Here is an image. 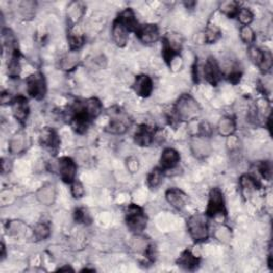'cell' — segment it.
I'll return each mask as SVG.
<instances>
[{"label":"cell","mask_w":273,"mask_h":273,"mask_svg":"<svg viewBox=\"0 0 273 273\" xmlns=\"http://www.w3.org/2000/svg\"><path fill=\"white\" fill-rule=\"evenodd\" d=\"M58 171L61 180L66 184H72L76 181L77 165L75 161L69 157H61L58 160Z\"/></svg>","instance_id":"cell-8"},{"label":"cell","mask_w":273,"mask_h":273,"mask_svg":"<svg viewBox=\"0 0 273 273\" xmlns=\"http://www.w3.org/2000/svg\"><path fill=\"white\" fill-rule=\"evenodd\" d=\"M80 63V56L77 51L67 52L65 55H63L60 60H59V66L62 70L65 72H72Z\"/></svg>","instance_id":"cell-21"},{"label":"cell","mask_w":273,"mask_h":273,"mask_svg":"<svg viewBox=\"0 0 273 273\" xmlns=\"http://www.w3.org/2000/svg\"><path fill=\"white\" fill-rule=\"evenodd\" d=\"M85 13H86V6L84 3H80V2L70 3L67 7V12H66L67 20L70 27L73 28L77 26L79 21L81 20V18L84 17Z\"/></svg>","instance_id":"cell-14"},{"label":"cell","mask_w":273,"mask_h":273,"mask_svg":"<svg viewBox=\"0 0 273 273\" xmlns=\"http://www.w3.org/2000/svg\"><path fill=\"white\" fill-rule=\"evenodd\" d=\"M240 38L245 44L252 45L256 39V35L250 26H242L240 28Z\"/></svg>","instance_id":"cell-36"},{"label":"cell","mask_w":273,"mask_h":273,"mask_svg":"<svg viewBox=\"0 0 273 273\" xmlns=\"http://www.w3.org/2000/svg\"><path fill=\"white\" fill-rule=\"evenodd\" d=\"M216 237L217 239L220 240L221 242H229L231 240V231L230 229L225 228V227H220L219 229H217L216 232Z\"/></svg>","instance_id":"cell-39"},{"label":"cell","mask_w":273,"mask_h":273,"mask_svg":"<svg viewBox=\"0 0 273 273\" xmlns=\"http://www.w3.org/2000/svg\"><path fill=\"white\" fill-rule=\"evenodd\" d=\"M136 33L139 40L146 45L156 43L160 38L159 29L156 25H154V23H146V25L140 26Z\"/></svg>","instance_id":"cell-10"},{"label":"cell","mask_w":273,"mask_h":273,"mask_svg":"<svg viewBox=\"0 0 273 273\" xmlns=\"http://www.w3.org/2000/svg\"><path fill=\"white\" fill-rule=\"evenodd\" d=\"M218 215H227V208L222 191L219 188H213L209 193L206 216L216 217Z\"/></svg>","instance_id":"cell-6"},{"label":"cell","mask_w":273,"mask_h":273,"mask_svg":"<svg viewBox=\"0 0 273 273\" xmlns=\"http://www.w3.org/2000/svg\"><path fill=\"white\" fill-rule=\"evenodd\" d=\"M173 109L179 121L184 122L196 121L202 113L198 103L189 94L182 95Z\"/></svg>","instance_id":"cell-1"},{"label":"cell","mask_w":273,"mask_h":273,"mask_svg":"<svg viewBox=\"0 0 273 273\" xmlns=\"http://www.w3.org/2000/svg\"><path fill=\"white\" fill-rule=\"evenodd\" d=\"M84 108L86 112L88 113V115L90 116L91 120H94V118H96L101 114L103 110V106L100 100L92 97L84 102Z\"/></svg>","instance_id":"cell-25"},{"label":"cell","mask_w":273,"mask_h":273,"mask_svg":"<svg viewBox=\"0 0 273 273\" xmlns=\"http://www.w3.org/2000/svg\"><path fill=\"white\" fill-rule=\"evenodd\" d=\"M57 197V189L54 184L43 185L37 192V198L44 206H52Z\"/></svg>","instance_id":"cell-16"},{"label":"cell","mask_w":273,"mask_h":273,"mask_svg":"<svg viewBox=\"0 0 273 273\" xmlns=\"http://www.w3.org/2000/svg\"><path fill=\"white\" fill-rule=\"evenodd\" d=\"M247 54H249V58L251 59V61L253 63H255L257 66H259L260 62H262V60H263L264 49H260V48H258V47H256L254 45H250V46H249Z\"/></svg>","instance_id":"cell-35"},{"label":"cell","mask_w":273,"mask_h":273,"mask_svg":"<svg viewBox=\"0 0 273 273\" xmlns=\"http://www.w3.org/2000/svg\"><path fill=\"white\" fill-rule=\"evenodd\" d=\"M154 89L153 80L148 75H139L134 82V90L141 97H148Z\"/></svg>","instance_id":"cell-18"},{"label":"cell","mask_w":273,"mask_h":273,"mask_svg":"<svg viewBox=\"0 0 273 273\" xmlns=\"http://www.w3.org/2000/svg\"><path fill=\"white\" fill-rule=\"evenodd\" d=\"M75 220L78 223H87L90 221V216L86 209L84 208H78L75 211Z\"/></svg>","instance_id":"cell-41"},{"label":"cell","mask_w":273,"mask_h":273,"mask_svg":"<svg viewBox=\"0 0 273 273\" xmlns=\"http://www.w3.org/2000/svg\"><path fill=\"white\" fill-rule=\"evenodd\" d=\"M259 172L260 174L263 175V177L265 180L267 181H270L271 180V176H272V167H271V163L266 161V162H263L262 165L259 167Z\"/></svg>","instance_id":"cell-42"},{"label":"cell","mask_w":273,"mask_h":273,"mask_svg":"<svg viewBox=\"0 0 273 273\" xmlns=\"http://www.w3.org/2000/svg\"><path fill=\"white\" fill-rule=\"evenodd\" d=\"M27 134L22 130H19L11 137L9 142V152L12 155H20L27 150Z\"/></svg>","instance_id":"cell-12"},{"label":"cell","mask_w":273,"mask_h":273,"mask_svg":"<svg viewBox=\"0 0 273 273\" xmlns=\"http://www.w3.org/2000/svg\"><path fill=\"white\" fill-rule=\"evenodd\" d=\"M273 65V57L270 51L268 49H264V56H263V60L259 64V68L263 70V72L267 73L269 70L272 68Z\"/></svg>","instance_id":"cell-37"},{"label":"cell","mask_w":273,"mask_h":273,"mask_svg":"<svg viewBox=\"0 0 273 273\" xmlns=\"http://www.w3.org/2000/svg\"><path fill=\"white\" fill-rule=\"evenodd\" d=\"M40 142L42 146L49 150L51 152H57L59 148V144H60V140H59L57 133L53 128L49 127H46L42 130L40 135Z\"/></svg>","instance_id":"cell-15"},{"label":"cell","mask_w":273,"mask_h":273,"mask_svg":"<svg viewBox=\"0 0 273 273\" xmlns=\"http://www.w3.org/2000/svg\"><path fill=\"white\" fill-rule=\"evenodd\" d=\"M125 216H126L125 217L126 224L130 231L139 234L145 230L147 224V218L143 209L140 206L130 204L126 209Z\"/></svg>","instance_id":"cell-4"},{"label":"cell","mask_w":273,"mask_h":273,"mask_svg":"<svg viewBox=\"0 0 273 273\" xmlns=\"http://www.w3.org/2000/svg\"><path fill=\"white\" fill-rule=\"evenodd\" d=\"M203 76L212 86H217L221 80L222 70L215 58L209 57L203 66Z\"/></svg>","instance_id":"cell-9"},{"label":"cell","mask_w":273,"mask_h":273,"mask_svg":"<svg viewBox=\"0 0 273 273\" xmlns=\"http://www.w3.org/2000/svg\"><path fill=\"white\" fill-rule=\"evenodd\" d=\"M241 76H242L241 72H239V70H237V69H234V70H232V72L229 75V80L232 82V84L236 85V84H238V82L240 81Z\"/></svg>","instance_id":"cell-44"},{"label":"cell","mask_w":273,"mask_h":273,"mask_svg":"<svg viewBox=\"0 0 273 273\" xmlns=\"http://www.w3.org/2000/svg\"><path fill=\"white\" fill-rule=\"evenodd\" d=\"M20 73V63H19V54L18 51H15L12 54L11 60L8 64V74L12 77L15 78Z\"/></svg>","instance_id":"cell-28"},{"label":"cell","mask_w":273,"mask_h":273,"mask_svg":"<svg viewBox=\"0 0 273 273\" xmlns=\"http://www.w3.org/2000/svg\"><path fill=\"white\" fill-rule=\"evenodd\" d=\"M240 186L242 189V192L245 195H250L255 190L259 188V183L250 175H243L240 179Z\"/></svg>","instance_id":"cell-26"},{"label":"cell","mask_w":273,"mask_h":273,"mask_svg":"<svg viewBox=\"0 0 273 273\" xmlns=\"http://www.w3.org/2000/svg\"><path fill=\"white\" fill-rule=\"evenodd\" d=\"M239 9H240V4L237 2H224L220 5V11L224 15H227L230 18L236 17Z\"/></svg>","instance_id":"cell-27"},{"label":"cell","mask_w":273,"mask_h":273,"mask_svg":"<svg viewBox=\"0 0 273 273\" xmlns=\"http://www.w3.org/2000/svg\"><path fill=\"white\" fill-rule=\"evenodd\" d=\"M165 198L168 203L177 210H182L188 202V196L177 188H171L165 192Z\"/></svg>","instance_id":"cell-20"},{"label":"cell","mask_w":273,"mask_h":273,"mask_svg":"<svg viewBox=\"0 0 273 273\" xmlns=\"http://www.w3.org/2000/svg\"><path fill=\"white\" fill-rule=\"evenodd\" d=\"M84 43H85L84 34H81L79 32H75V31H72L68 34V44L72 51H77L82 45H84Z\"/></svg>","instance_id":"cell-34"},{"label":"cell","mask_w":273,"mask_h":273,"mask_svg":"<svg viewBox=\"0 0 273 273\" xmlns=\"http://www.w3.org/2000/svg\"><path fill=\"white\" fill-rule=\"evenodd\" d=\"M221 38V31L215 25H208L203 34V40L207 44L216 43Z\"/></svg>","instance_id":"cell-30"},{"label":"cell","mask_w":273,"mask_h":273,"mask_svg":"<svg viewBox=\"0 0 273 273\" xmlns=\"http://www.w3.org/2000/svg\"><path fill=\"white\" fill-rule=\"evenodd\" d=\"M35 12V3L33 2H22L18 6V13L23 19L32 18Z\"/></svg>","instance_id":"cell-32"},{"label":"cell","mask_w":273,"mask_h":273,"mask_svg":"<svg viewBox=\"0 0 273 273\" xmlns=\"http://www.w3.org/2000/svg\"><path fill=\"white\" fill-rule=\"evenodd\" d=\"M110 121L106 127V132L112 135H123L129 129L132 125L128 114L121 109L120 107H112L108 111Z\"/></svg>","instance_id":"cell-2"},{"label":"cell","mask_w":273,"mask_h":273,"mask_svg":"<svg viewBox=\"0 0 273 273\" xmlns=\"http://www.w3.org/2000/svg\"><path fill=\"white\" fill-rule=\"evenodd\" d=\"M190 151L197 159H205L212 152L211 142L208 137L194 135L190 140Z\"/></svg>","instance_id":"cell-5"},{"label":"cell","mask_w":273,"mask_h":273,"mask_svg":"<svg viewBox=\"0 0 273 273\" xmlns=\"http://www.w3.org/2000/svg\"><path fill=\"white\" fill-rule=\"evenodd\" d=\"M156 130L148 125H141L135 134V142L140 146H150L155 140Z\"/></svg>","instance_id":"cell-13"},{"label":"cell","mask_w":273,"mask_h":273,"mask_svg":"<svg viewBox=\"0 0 273 273\" xmlns=\"http://www.w3.org/2000/svg\"><path fill=\"white\" fill-rule=\"evenodd\" d=\"M112 40L118 47H125L129 39V30L117 18L112 23Z\"/></svg>","instance_id":"cell-17"},{"label":"cell","mask_w":273,"mask_h":273,"mask_svg":"<svg viewBox=\"0 0 273 273\" xmlns=\"http://www.w3.org/2000/svg\"><path fill=\"white\" fill-rule=\"evenodd\" d=\"M27 92L31 97L35 100H43L46 94V81L44 75L41 73H34L26 80Z\"/></svg>","instance_id":"cell-7"},{"label":"cell","mask_w":273,"mask_h":273,"mask_svg":"<svg viewBox=\"0 0 273 273\" xmlns=\"http://www.w3.org/2000/svg\"><path fill=\"white\" fill-rule=\"evenodd\" d=\"M229 140H228V148L231 151V152H235L239 148V144H240V142H239V139L237 138L236 136L232 135L230 137H228Z\"/></svg>","instance_id":"cell-43"},{"label":"cell","mask_w":273,"mask_h":273,"mask_svg":"<svg viewBox=\"0 0 273 273\" xmlns=\"http://www.w3.org/2000/svg\"><path fill=\"white\" fill-rule=\"evenodd\" d=\"M70 193H72L74 198L84 197L85 193H86L84 185H82L78 181H74L72 184H70Z\"/></svg>","instance_id":"cell-38"},{"label":"cell","mask_w":273,"mask_h":273,"mask_svg":"<svg viewBox=\"0 0 273 273\" xmlns=\"http://www.w3.org/2000/svg\"><path fill=\"white\" fill-rule=\"evenodd\" d=\"M12 113L14 117L20 123L23 124L29 115V105L26 97L17 96L12 102Z\"/></svg>","instance_id":"cell-11"},{"label":"cell","mask_w":273,"mask_h":273,"mask_svg":"<svg viewBox=\"0 0 273 273\" xmlns=\"http://www.w3.org/2000/svg\"><path fill=\"white\" fill-rule=\"evenodd\" d=\"M177 264H179V266L185 270L192 271L197 268L200 264V258L196 257L191 251L186 250L180 256L179 260H177Z\"/></svg>","instance_id":"cell-24"},{"label":"cell","mask_w":273,"mask_h":273,"mask_svg":"<svg viewBox=\"0 0 273 273\" xmlns=\"http://www.w3.org/2000/svg\"><path fill=\"white\" fill-rule=\"evenodd\" d=\"M116 18L123 23V25L129 30V32H132V31L137 32V30L140 27L137 17L132 9L124 10L123 12H121L120 15H118Z\"/></svg>","instance_id":"cell-22"},{"label":"cell","mask_w":273,"mask_h":273,"mask_svg":"<svg viewBox=\"0 0 273 273\" xmlns=\"http://www.w3.org/2000/svg\"><path fill=\"white\" fill-rule=\"evenodd\" d=\"M33 235L38 240H45L51 236L49 225L45 222H40L33 229Z\"/></svg>","instance_id":"cell-31"},{"label":"cell","mask_w":273,"mask_h":273,"mask_svg":"<svg viewBox=\"0 0 273 273\" xmlns=\"http://www.w3.org/2000/svg\"><path fill=\"white\" fill-rule=\"evenodd\" d=\"M237 18H238L239 22L242 26H250L251 22L254 19V14L252 11L247 8H240L238 13H237Z\"/></svg>","instance_id":"cell-33"},{"label":"cell","mask_w":273,"mask_h":273,"mask_svg":"<svg viewBox=\"0 0 273 273\" xmlns=\"http://www.w3.org/2000/svg\"><path fill=\"white\" fill-rule=\"evenodd\" d=\"M126 168L130 173H137L140 168V163L137 157L135 156H129L126 159Z\"/></svg>","instance_id":"cell-40"},{"label":"cell","mask_w":273,"mask_h":273,"mask_svg":"<svg viewBox=\"0 0 273 273\" xmlns=\"http://www.w3.org/2000/svg\"><path fill=\"white\" fill-rule=\"evenodd\" d=\"M217 130L220 136L228 138L234 135V133L236 132V121L232 116L225 115L219 120L217 125Z\"/></svg>","instance_id":"cell-23"},{"label":"cell","mask_w":273,"mask_h":273,"mask_svg":"<svg viewBox=\"0 0 273 273\" xmlns=\"http://www.w3.org/2000/svg\"><path fill=\"white\" fill-rule=\"evenodd\" d=\"M163 181V172L161 168L153 169L147 175V185L150 188H157Z\"/></svg>","instance_id":"cell-29"},{"label":"cell","mask_w":273,"mask_h":273,"mask_svg":"<svg viewBox=\"0 0 273 273\" xmlns=\"http://www.w3.org/2000/svg\"><path fill=\"white\" fill-rule=\"evenodd\" d=\"M187 229L195 242H203L209 237V227L206 215L194 213L187 221Z\"/></svg>","instance_id":"cell-3"},{"label":"cell","mask_w":273,"mask_h":273,"mask_svg":"<svg viewBox=\"0 0 273 273\" xmlns=\"http://www.w3.org/2000/svg\"><path fill=\"white\" fill-rule=\"evenodd\" d=\"M181 161L180 153L174 148H165L160 157V167L162 170H172Z\"/></svg>","instance_id":"cell-19"}]
</instances>
